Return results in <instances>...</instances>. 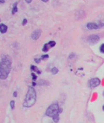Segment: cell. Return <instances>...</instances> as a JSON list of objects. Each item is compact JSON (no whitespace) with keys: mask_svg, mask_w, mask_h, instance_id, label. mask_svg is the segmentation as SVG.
Returning a JSON list of instances; mask_svg holds the SVG:
<instances>
[{"mask_svg":"<svg viewBox=\"0 0 104 123\" xmlns=\"http://www.w3.org/2000/svg\"><path fill=\"white\" fill-rule=\"evenodd\" d=\"M12 67V58L6 55L3 56L0 61V78L5 80L8 78Z\"/></svg>","mask_w":104,"mask_h":123,"instance_id":"obj_1","label":"cell"},{"mask_svg":"<svg viewBox=\"0 0 104 123\" xmlns=\"http://www.w3.org/2000/svg\"><path fill=\"white\" fill-rule=\"evenodd\" d=\"M36 101V93L35 90L32 87L29 86L28 88L26 98L24 99L23 106L27 108L31 107L35 104Z\"/></svg>","mask_w":104,"mask_h":123,"instance_id":"obj_2","label":"cell"},{"mask_svg":"<svg viewBox=\"0 0 104 123\" xmlns=\"http://www.w3.org/2000/svg\"><path fill=\"white\" fill-rule=\"evenodd\" d=\"M60 107L58 105V102H55L53 103L49 107L46 111V115L50 117H53L56 115L60 114Z\"/></svg>","mask_w":104,"mask_h":123,"instance_id":"obj_3","label":"cell"},{"mask_svg":"<svg viewBox=\"0 0 104 123\" xmlns=\"http://www.w3.org/2000/svg\"><path fill=\"white\" fill-rule=\"evenodd\" d=\"M99 40L100 37H99V36L96 35V34L91 35L88 37V42L89 44H90L91 45L96 44L97 43L99 42Z\"/></svg>","mask_w":104,"mask_h":123,"instance_id":"obj_4","label":"cell"},{"mask_svg":"<svg viewBox=\"0 0 104 123\" xmlns=\"http://www.w3.org/2000/svg\"><path fill=\"white\" fill-rule=\"evenodd\" d=\"M100 84V80L98 78H92L89 82V85L91 88H95L98 86Z\"/></svg>","mask_w":104,"mask_h":123,"instance_id":"obj_5","label":"cell"},{"mask_svg":"<svg viewBox=\"0 0 104 123\" xmlns=\"http://www.w3.org/2000/svg\"><path fill=\"white\" fill-rule=\"evenodd\" d=\"M42 34V31L40 29H36L31 34V38L33 40L36 41L40 37Z\"/></svg>","mask_w":104,"mask_h":123,"instance_id":"obj_6","label":"cell"},{"mask_svg":"<svg viewBox=\"0 0 104 123\" xmlns=\"http://www.w3.org/2000/svg\"><path fill=\"white\" fill-rule=\"evenodd\" d=\"M86 27L88 29H97L99 28V26L96 23H89L86 25Z\"/></svg>","mask_w":104,"mask_h":123,"instance_id":"obj_7","label":"cell"},{"mask_svg":"<svg viewBox=\"0 0 104 123\" xmlns=\"http://www.w3.org/2000/svg\"><path fill=\"white\" fill-rule=\"evenodd\" d=\"M8 30V26L4 24H0V32L2 34L6 33Z\"/></svg>","mask_w":104,"mask_h":123,"instance_id":"obj_8","label":"cell"},{"mask_svg":"<svg viewBox=\"0 0 104 123\" xmlns=\"http://www.w3.org/2000/svg\"><path fill=\"white\" fill-rule=\"evenodd\" d=\"M31 70L35 71L38 74H41V72L40 71V70H39V69L37 68L36 66H31Z\"/></svg>","mask_w":104,"mask_h":123,"instance_id":"obj_9","label":"cell"},{"mask_svg":"<svg viewBox=\"0 0 104 123\" xmlns=\"http://www.w3.org/2000/svg\"><path fill=\"white\" fill-rule=\"evenodd\" d=\"M17 3H15V4H14V6H13V9H12V14H15L16 12L18 11V8H17Z\"/></svg>","mask_w":104,"mask_h":123,"instance_id":"obj_10","label":"cell"},{"mask_svg":"<svg viewBox=\"0 0 104 123\" xmlns=\"http://www.w3.org/2000/svg\"><path fill=\"white\" fill-rule=\"evenodd\" d=\"M49 49H50V47L49 46V45L48 44H45L44 46V48L42 49V51L44 52H47L48 51Z\"/></svg>","mask_w":104,"mask_h":123,"instance_id":"obj_11","label":"cell"},{"mask_svg":"<svg viewBox=\"0 0 104 123\" xmlns=\"http://www.w3.org/2000/svg\"><path fill=\"white\" fill-rule=\"evenodd\" d=\"M59 115L60 114L56 115H55V116L53 117V121L55 122V123H58V121L60 120V116H59Z\"/></svg>","mask_w":104,"mask_h":123,"instance_id":"obj_12","label":"cell"},{"mask_svg":"<svg viewBox=\"0 0 104 123\" xmlns=\"http://www.w3.org/2000/svg\"><path fill=\"white\" fill-rule=\"evenodd\" d=\"M58 72H59V70H58L56 67H53V68L52 69V74H54V75L56 74L57 73H58Z\"/></svg>","mask_w":104,"mask_h":123,"instance_id":"obj_13","label":"cell"},{"mask_svg":"<svg viewBox=\"0 0 104 123\" xmlns=\"http://www.w3.org/2000/svg\"><path fill=\"white\" fill-rule=\"evenodd\" d=\"M48 44L49 46L50 47V48H52V47H55V45H56V42H55V41H50V42L48 43Z\"/></svg>","mask_w":104,"mask_h":123,"instance_id":"obj_14","label":"cell"},{"mask_svg":"<svg viewBox=\"0 0 104 123\" xmlns=\"http://www.w3.org/2000/svg\"><path fill=\"white\" fill-rule=\"evenodd\" d=\"M39 85H46V83L49 85L48 82L45 80H40L39 82Z\"/></svg>","mask_w":104,"mask_h":123,"instance_id":"obj_15","label":"cell"},{"mask_svg":"<svg viewBox=\"0 0 104 123\" xmlns=\"http://www.w3.org/2000/svg\"><path fill=\"white\" fill-rule=\"evenodd\" d=\"M11 107L12 109H14V108H15V101L14 100H11Z\"/></svg>","mask_w":104,"mask_h":123,"instance_id":"obj_16","label":"cell"},{"mask_svg":"<svg viewBox=\"0 0 104 123\" xmlns=\"http://www.w3.org/2000/svg\"><path fill=\"white\" fill-rule=\"evenodd\" d=\"M100 51L101 53H104V44H102V45L100 47Z\"/></svg>","mask_w":104,"mask_h":123,"instance_id":"obj_17","label":"cell"},{"mask_svg":"<svg viewBox=\"0 0 104 123\" xmlns=\"http://www.w3.org/2000/svg\"><path fill=\"white\" fill-rule=\"evenodd\" d=\"M31 75H32V80H33L34 81L36 80V79H37V75H36L35 74L32 73V74H31Z\"/></svg>","mask_w":104,"mask_h":123,"instance_id":"obj_18","label":"cell"},{"mask_svg":"<svg viewBox=\"0 0 104 123\" xmlns=\"http://www.w3.org/2000/svg\"><path fill=\"white\" fill-rule=\"evenodd\" d=\"M49 58V56L48 55H43L42 56L41 58L42 59H48Z\"/></svg>","mask_w":104,"mask_h":123,"instance_id":"obj_19","label":"cell"},{"mask_svg":"<svg viewBox=\"0 0 104 123\" xmlns=\"http://www.w3.org/2000/svg\"><path fill=\"white\" fill-rule=\"evenodd\" d=\"M27 22H28V20H26V18H24V20H23V22H22V25H23V26H24V25H26V23H27Z\"/></svg>","mask_w":104,"mask_h":123,"instance_id":"obj_20","label":"cell"},{"mask_svg":"<svg viewBox=\"0 0 104 123\" xmlns=\"http://www.w3.org/2000/svg\"><path fill=\"white\" fill-rule=\"evenodd\" d=\"M75 57V54H73V53H72V54H70V55H69V59H72L73 58H74Z\"/></svg>","mask_w":104,"mask_h":123,"instance_id":"obj_21","label":"cell"},{"mask_svg":"<svg viewBox=\"0 0 104 123\" xmlns=\"http://www.w3.org/2000/svg\"><path fill=\"white\" fill-rule=\"evenodd\" d=\"M34 61L36 63H39L40 62V59H34Z\"/></svg>","mask_w":104,"mask_h":123,"instance_id":"obj_22","label":"cell"},{"mask_svg":"<svg viewBox=\"0 0 104 123\" xmlns=\"http://www.w3.org/2000/svg\"><path fill=\"white\" fill-rule=\"evenodd\" d=\"M14 97H16L17 96V92H16V91H15V92H14Z\"/></svg>","mask_w":104,"mask_h":123,"instance_id":"obj_23","label":"cell"},{"mask_svg":"<svg viewBox=\"0 0 104 123\" xmlns=\"http://www.w3.org/2000/svg\"><path fill=\"white\" fill-rule=\"evenodd\" d=\"M41 1L43 2H45V3H47V2L48 1V0H41Z\"/></svg>","mask_w":104,"mask_h":123,"instance_id":"obj_24","label":"cell"},{"mask_svg":"<svg viewBox=\"0 0 104 123\" xmlns=\"http://www.w3.org/2000/svg\"><path fill=\"white\" fill-rule=\"evenodd\" d=\"M5 2L4 0H0V3H4Z\"/></svg>","mask_w":104,"mask_h":123,"instance_id":"obj_25","label":"cell"},{"mask_svg":"<svg viewBox=\"0 0 104 123\" xmlns=\"http://www.w3.org/2000/svg\"><path fill=\"white\" fill-rule=\"evenodd\" d=\"M32 84H33V86H35V85H36V84L35 83H34V82H33V83H32Z\"/></svg>","mask_w":104,"mask_h":123,"instance_id":"obj_26","label":"cell"},{"mask_svg":"<svg viewBox=\"0 0 104 123\" xmlns=\"http://www.w3.org/2000/svg\"><path fill=\"white\" fill-rule=\"evenodd\" d=\"M103 110L104 111V106H103Z\"/></svg>","mask_w":104,"mask_h":123,"instance_id":"obj_27","label":"cell"},{"mask_svg":"<svg viewBox=\"0 0 104 123\" xmlns=\"http://www.w3.org/2000/svg\"><path fill=\"white\" fill-rule=\"evenodd\" d=\"M103 96H104V93H103Z\"/></svg>","mask_w":104,"mask_h":123,"instance_id":"obj_28","label":"cell"},{"mask_svg":"<svg viewBox=\"0 0 104 123\" xmlns=\"http://www.w3.org/2000/svg\"><path fill=\"white\" fill-rule=\"evenodd\" d=\"M0 21H1V19H0Z\"/></svg>","mask_w":104,"mask_h":123,"instance_id":"obj_29","label":"cell"}]
</instances>
